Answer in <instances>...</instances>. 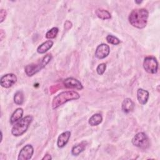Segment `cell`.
I'll return each instance as SVG.
<instances>
[{"label": "cell", "mask_w": 160, "mask_h": 160, "mask_svg": "<svg viewBox=\"0 0 160 160\" xmlns=\"http://www.w3.org/2000/svg\"><path fill=\"white\" fill-rule=\"evenodd\" d=\"M149 16L148 11L144 8L133 9L129 16L130 24L137 28L142 29L146 24Z\"/></svg>", "instance_id": "1"}, {"label": "cell", "mask_w": 160, "mask_h": 160, "mask_svg": "<svg viewBox=\"0 0 160 160\" xmlns=\"http://www.w3.org/2000/svg\"><path fill=\"white\" fill-rule=\"evenodd\" d=\"M79 98L80 95L74 91H63L53 98L52 107L53 109H56L68 101L78 99Z\"/></svg>", "instance_id": "2"}, {"label": "cell", "mask_w": 160, "mask_h": 160, "mask_svg": "<svg viewBox=\"0 0 160 160\" xmlns=\"http://www.w3.org/2000/svg\"><path fill=\"white\" fill-rule=\"evenodd\" d=\"M52 56L51 54H48L44 56L41 61L36 63H31L28 64L24 68V71L26 74L28 76H32L36 73L39 72L42 68H44L51 60Z\"/></svg>", "instance_id": "3"}, {"label": "cell", "mask_w": 160, "mask_h": 160, "mask_svg": "<svg viewBox=\"0 0 160 160\" xmlns=\"http://www.w3.org/2000/svg\"><path fill=\"white\" fill-rule=\"evenodd\" d=\"M32 121V116L28 115L21 119L12 126L11 133L14 136H19L23 134L29 128Z\"/></svg>", "instance_id": "4"}, {"label": "cell", "mask_w": 160, "mask_h": 160, "mask_svg": "<svg viewBox=\"0 0 160 160\" xmlns=\"http://www.w3.org/2000/svg\"><path fill=\"white\" fill-rule=\"evenodd\" d=\"M143 68L147 72L156 74L158 69V62L154 57L147 56L144 59Z\"/></svg>", "instance_id": "5"}, {"label": "cell", "mask_w": 160, "mask_h": 160, "mask_svg": "<svg viewBox=\"0 0 160 160\" xmlns=\"http://www.w3.org/2000/svg\"><path fill=\"white\" fill-rule=\"evenodd\" d=\"M132 143L136 147L146 149L149 146V142L147 135L143 132L137 133L132 139Z\"/></svg>", "instance_id": "6"}, {"label": "cell", "mask_w": 160, "mask_h": 160, "mask_svg": "<svg viewBox=\"0 0 160 160\" xmlns=\"http://www.w3.org/2000/svg\"><path fill=\"white\" fill-rule=\"evenodd\" d=\"M17 81V77L14 74L8 73L4 74L1 78L0 84L2 87L9 88L11 87Z\"/></svg>", "instance_id": "7"}, {"label": "cell", "mask_w": 160, "mask_h": 160, "mask_svg": "<svg viewBox=\"0 0 160 160\" xmlns=\"http://www.w3.org/2000/svg\"><path fill=\"white\" fill-rule=\"evenodd\" d=\"M34 149L31 144L24 146L20 151L18 159L19 160H28L30 159L33 154Z\"/></svg>", "instance_id": "8"}, {"label": "cell", "mask_w": 160, "mask_h": 160, "mask_svg": "<svg viewBox=\"0 0 160 160\" xmlns=\"http://www.w3.org/2000/svg\"><path fill=\"white\" fill-rule=\"evenodd\" d=\"M63 84L64 86L67 88L74 89H78V90H81L83 88V86L81 82L79 80L74 78H68L65 79L63 81Z\"/></svg>", "instance_id": "9"}, {"label": "cell", "mask_w": 160, "mask_h": 160, "mask_svg": "<svg viewBox=\"0 0 160 160\" xmlns=\"http://www.w3.org/2000/svg\"><path fill=\"white\" fill-rule=\"evenodd\" d=\"M109 47L106 44H99L95 51V56L97 58L102 59L106 58L109 54Z\"/></svg>", "instance_id": "10"}, {"label": "cell", "mask_w": 160, "mask_h": 160, "mask_svg": "<svg viewBox=\"0 0 160 160\" xmlns=\"http://www.w3.org/2000/svg\"><path fill=\"white\" fill-rule=\"evenodd\" d=\"M71 136V132L70 131H65L62 132L58 138L57 140V145L59 148H62L64 146H65L66 145V144L68 143L69 138Z\"/></svg>", "instance_id": "11"}, {"label": "cell", "mask_w": 160, "mask_h": 160, "mask_svg": "<svg viewBox=\"0 0 160 160\" xmlns=\"http://www.w3.org/2000/svg\"><path fill=\"white\" fill-rule=\"evenodd\" d=\"M149 92L146 90L139 88L137 91V98L139 102L141 104H145L147 103L148 100L149 99Z\"/></svg>", "instance_id": "12"}, {"label": "cell", "mask_w": 160, "mask_h": 160, "mask_svg": "<svg viewBox=\"0 0 160 160\" xmlns=\"http://www.w3.org/2000/svg\"><path fill=\"white\" fill-rule=\"evenodd\" d=\"M134 103L129 98H126L122 103V110L124 113H129L133 111Z\"/></svg>", "instance_id": "13"}, {"label": "cell", "mask_w": 160, "mask_h": 160, "mask_svg": "<svg viewBox=\"0 0 160 160\" xmlns=\"http://www.w3.org/2000/svg\"><path fill=\"white\" fill-rule=\"evenodd\" d=\"M52 45H53V42L51 40L46 41L38 47L37 52L39 54L45 53L52 46Z\"/></svg>", "instance_id": "14"}, {"label": "cell", "mask_w": 160, "mask_h": 160, "mask_svg": "<svg viewBox=\"0 0 160 160\" xmlns=\"http://www.w3.org/2000/svg\"><path fill=\"white\" fill-rule=\"evenodd\" d=\"M23 114V109L21 108L16 109L14 112L12 114L11 118H10V122L11 124H14V122L20 120Z\"/></svg>", "instance_id": "15"}, {"label": "cell", "mask_w": 160, "mask_h": 160, "mask_svg": "<svg viewBox=\"0 0 160 160\" xmlns=\"http://www.w3.org/2000/svg\"><path fill=\"white\" fill-rule=\"evenodd\" d=\"M86 142L85 141L81 142V143L74 146L72 147V150H71V153L74 156H78L79 155L81 152H82L86 147Z\"/></svg>", "instance_id": "16"}, {"label": "cell", "mask_w": 160, "mask_h": 160, "mask_svg": "<svg viewBox=\"0 0 160 160\" xmlns=\"http://www.w3.org/2000/svg\"><path fill=\"white\" fill-rule=\"evenodd\" d=\"M102 121V117L100 114H93L89 119V124L91 126H98L100 123H101Z\"/></svg>", "instance_id": "17"}, {"label": "cell", "mask_w": 160, "mask_h": 160, "mask_svg": "<svg viewBox=\"0 0 160 160\" xmlns=\"http://www.w3.org/2000/svg\"><path fill=\"white\" fill-rule=\"evenodd\" d=\"M95 12L96 16L102 20L109 19L111 18V14L108 11L103 9H98Z\"/></svg>", "instance_id": "18"}, {"label": "cell", "mask_w": 160, "mask_h": 160, "mask_svg": "<svg viewBox=\"0 0 160 160\" xmlns=\"http://www.w3.org/2000/svg\"><path fill=\"white\" fill-rule=\"evenodd\" d=\"M14 101L18 105H21L24 102V94L22 91H17L14 96Z\"/></svg>", "instance_id": "19"}, {"label": "cell", "mask_w": 160, "mask_h": 160, "mask_svg": "<svg viewBox=\"0 0 160 160\" xmlns=\"http://www.w3.org/2000/svg\"><path fill=\"white\" fill-rule=\"evenodd\" d=\"M58 31H59V29L56 27H54L46 32V38L48 39H53L57 36Z\"/></svg>", "instance_id": "20"}, {"label": "cell", "mask_w": 160, "mask_h": 160, "mask_svg": "<svg viewBox=\"0 0 160 160\" xmlns=\"http://www.w3.org/2000/svg\"><path fill=\"white\" fill-rule=\"evenodd\" d=\"M106 41L113 45H117L120 43V40L112 35H108L106 37Z\"/></svg>", "instance_id": "21"}, {"label": "cell", "mask_w": 160, "mask_h": 160, "mask_svg": "<svg viewBox=\"0 0 160 160\" xmlns=\"http://www.w3.org/2000/svg\"><path fill=\"white\" fill-rule=\"evenodd\" d=\"M106 66L104 63H101L99 64L97 68H96V71L98 72V74L99 75H102L104 74V72H105V70H106Z\"/></svg>", "instance_id": "22"}, {"label": "cell", "mask_w": 160, "mask_h": 160, "mask_svg": "<svg viewBox=\"0 0 160 160\" xmlns=\"http://www.w3.org/2000/svg\"><path fill=\"white\" fill-rule=\"evenodd\" d=\"M6 14H7V12H6V10H4L3 9H1V11H0V18H1L0 22H3V21L5 19V18L6 17Z\"/></svg>", "instance_id": "23"}, {"label": "cell", "mask_w": 160, "mask_h": 160, "mask_svg": "<svg viewBox=\"0 0 160 160\" xmlns=\"http://www.w3.org/2000/svg\"><path fill=\"white\" fill-rule=\"evenodd\" d=\"M52 159V157L51 156V155L50 154H46L42 158V160H50V159Z\"/></svg>", "instance_id": "24"}, {"label": "cell", "mask_w": 160, "mask_h": 160, "mask_svg": "<svg viewBox=\"0 0 160 160\" xmlns=\"http://www.w3.org/2000/svg\"><path fill=\"white\" fill-rule=\"evenodd\" d=\"M71 26H72V24H71V22L70 21H69V24H67L66 22H65V24H64V28L66 29H69V28H71Z\"/></svg>", "instance_id": "25"}, {"label": "cell", "mask_w": 160, "mask_h": 160, "mask_svg": "<svg viewBox=\"0 0 160 160\" xmlns=\"http://www.w3.org/2000/svg\"><path fill=\"white\" fill-rule=\"evenodd\" d=\"M135 2H136V3H138V4H140V3L142 2V1H136Z\"/></svg>", "instance_id": "26"}]
</instances>
